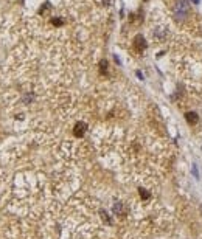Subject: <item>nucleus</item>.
<instances>
[{"label": "nucleus", "instance_id": "1", "mask_svg": "<svg viewBox=\"0 0 202 239\" xmlns=\"http://www.w3.org/2000/svg\"><path fill=\"white\" fill-rule=\"evenodd\" d=\"M85 130H87V124H85V123L80 121V123H76V124H75L73 132H75V135H76V137H82Z\"/></svg>", "mask_w": 202, "mask_h": 239}, {"label": "nucleus", "instance_id": "2", "mask_svg": "<svg viewBox=\"0 0 202 239\" xmlns=\"http://www.w3.org/2000/svg\"><path fill=\"white\" fill-rule=\"evenodd\" d=\"M134 45H135V48H137L138 51H142V50L145 48L146 43H145V39H143L142 36H137V38L134 39Z\"/></svg>", "mask_w": 202, "mask_h": 239}, {"label": "nucleus", "instance_id": "3", "mask_svg": "<svg viewBox=\"0 0 202 239\" xmlns=\"http://www.w3.org/2000/svg\"><path fill=\"white\" fill-rule=\"evenodd\" d=\"M185 118L188 120V123H196L198 121V115L194 112H187L185 114Z\"/></svg>", "mask_w": 202, "mask_h": 239}, {"label": "nucleus", "instance_id": "4", "mask_svg": "<svg viewBox=\"0 0 202 239\" xmlns=\"http://www.w3.org/2000/svg\"><path fill=\"white\" fill-rule=\"evenodd\" d=\"M100 69H101V72L104 73L106 69H107V62H106V61H101V62H100Z\"/></svg>", "mask_w": 202, "mask_h": 239}, {"label": "nucleus", "instance_id": "5", "mask_svg": "<svg viewBox=\"0 0 202 239\" xmlns=\"http://www.w3.org/2000/svg\"><path fill=\"white\" fill-rule=\"evenodd\" d=\"M138 191H140V194H142V197H143V199H148V197H149V193H148V191H145L143 188H140Z\"/></svg>", "mask_w": 202, "mask_h": 239}, {"label": "nucleus", "instance_id": "6", "mask_svg": "<svg viewBox=\"0 0 202 239\" xmlns=\"http://www.w3.org/2000/svg\"><path fill=\"white\" fill-rule=\"evenodd\" d=\"M121 206H123L121 203L115 205V208H114V210H115V213H117V214H123V208H121Z\"/></svg>", "mask_w": 202, "mask_h": 239}]
</instances>
